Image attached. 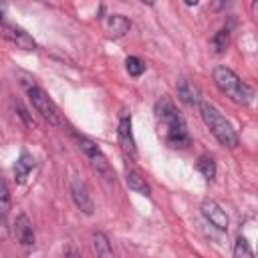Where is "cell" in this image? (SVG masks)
<instances>
[{
	"mask_svg": "<svg viewBox=\"0 0 258 258\" xmlns=\"http://www.w3.org/2000/svg\"><path fill=\"white\" fill-rule=\"evenodd\" d=\"M155 119H157V127H159V135L161 139L173 147V149H185L191 143V137L187 133L185 121L181 117V113L177 111L175 103L169 97H161L155 103Z\"/></svg>",
	"mask_w": 258,
	"mask_h": 258,
	"instance_id": "cell-1",
	"label": "cell"
},
{
	"mask_svg": "<svg viewBox=\"0 0 258 258\" xmlns=\"http://www.w3.org/2000/svg\"><path fill=\"white\" fill-rule=\"evenodd\" d=\"M214 83L216 87L226 95L230 97L234 103H240V105H250L252 99H254V89L250 85H246L232 69L228 67H216L214 69Z\"/></svg>",
	"mask_w": 258,
	"mask_h": 258,
	"instance_id": "cell-2",
	"label": "cell"
},
{
	"mask_svg": "<svg viewBox=\"0 0 258 258\" xmlns=\"http://www.w3.org/2000/svg\"><path fill=\"white\" fill-rule=\"evenodd\" d=\"M198 107H200V115H202L206 127L210 129V133H212L222 145H226V147H236V145H238V135H236L232 123H230L212 103H208V101H204V99L200 101Z\"/></svg>",
	"mask_w": 258,
	"mask_h": 258,
	"instance_id": "cell-3",
	"label": "cell"
},
{
	"mask_svg": "<svg viewBox=\"0 0 258 258\" xmlns=\"http://www.w3.org/2000/svg\"><path fill=\"white\" fill-rule=\"evenodd\" d=\"M26 95H28V101L32 103V107L36 109V113H40L42 119H46V121H48L50 125H54V127L62 125V117H60L56 105L52 103V99H50L40 87L28 85V87H26Z\"/></svg>",
	"mask_w": 258,
	"mask_h": 258,
	"instance_id": "cell-4",
	"label": "cell"
},
{
	"mask_svg": "<svg viewBox=\"0 0 258 258\" xmlns=\"http://www.w3.org/2000/svg\"><path fill=\"white\" fill-rule=\"evenodd\" d=\"M75 141H77L79 149L85 153V157L89 159V163L93 165V169H95L97 173L105 175L107 179H113V177H115L113 171H111V165H109V161H107V157H105V153L101 151V147H99L95 141H91V139L85 137V135H77V133H75Z\"/></svg>",
	"mask_w": 258,
	"mask_h": 258,
	"instance_id": "cell-5",
	"label": "cell"
},
{
	"mask_svg": "<svg viewBox=\"0 0 258 258\" xmlns=\"http://www.w3.org/2000/svg\"><path fill=\"white\" fill-rule=\"evenodd\" d=\"M117 137H119V143H121L123 151L129 153L131 157H135L137 155V147H135V137H133V129H131V113H129L127 107H123L121 113H119Z\"/></svg>",
	"mask_w": 258,
	"mask_h": 258,
	"instance_id": "cell-6",
	"label": "cell"
},
{
	"mask_svg": "<svg viewBox=\"0 0 258 258\" xmlns=\"http://www.w3.org/2000/svg\"><path fill=\"white\" fill-rule=\"evenodd\" d=\"M71 196H73L75 206H77L83 214L91 216V214L95 212V202H93V198H91V194H89V187H87V183H85L81 177H77V175L71 179Z\"/></svg>",
	"mask_w": 258,
	"mask_h": 258,
	"instance_id": "cell-7",
	"label": "cell"
},
{
	"mask_svg": "<svg viewBox=\"0 0 258 258\" xmlns=\"http://www.w3.org/2000/svg\"><path fill=\"white\" fill-rule=\"evenodd\" d=\"M200 210H202V216H204L216 230H222V232L228 230V224H230L228 214L224 212V208H222L218 202H214V200H204Z\"/></svg>",
	"mask_w": 258,
	"mask_h": 258,
	"instance_id": "cell-8",
	"label": "cell"
},
{
	"mask_svg": "<svg viewBox=\"0 0 258 258\" xmlns=\"http://www.w3.org/2000/svg\"><path fill=\"white\" fill-rule=\"evenodd\" d=\"M0 34L4 38H8L10 42H14L18 48H24V50H32L36 48V42L32 40V36L28 32H24L22 28L18 26H12V24H0Z\"/></svg>",
	"mask_w": 258,
	"mask_h": 258,
	"instance_id": "cell-9",
	"label": "cell"
},
{
	"mask_svg": "<svg viewBox=\"0 0 258 258\" xmlns=\"http://www.w3.org/2000/svg\"><path fill=\"white\" fill-rule=\"evenodd\" d=\"M12 232L18 244L22 246H32L34 244V230H32V222L28 220L26 214H18L14 224H12Z\"/></svg>",
	"mask_w": 258,
	"mask_h": 258,
	"instance_id": "cell-10",
	"label": "cell"
},
{
	"mask_svg": "<svg viewBox=\"0 0 258 258\" xmlns=\"http://www.w3.org/2000/svg\"><path fill=\"white\" fill-rule=\"evenodd\" d=\"M129 28H131V22H129L123 14H109V16L105 18V30H107L109 36H113V38L125 36V34L129 32Z\"/></svg>",
	"mask_w": 258,
	"mask_h": 258,
	"instance_id": "cell-11",
	"label": "cell"
},
{
	"mask_svg": "<svg viewBox=\"0 0 258 258\" xmlns=\"http://www.w3.org/2000/svg\"><path fill=\"white\" fill-rule=\"evenodd\" d=\"M177 97H179L185 105H189V107L200 105V101H202L200 89H198L194 83H189L187 79H179V81H177Z\"/></svg>",
	"mask_w": 258,
	"mask_h": 258,
	"instance_id": "cell-12",
	"label": "cell"
},
{
	"mask_svg": "<svg viewBox=\"0 0 258 258\" xmlns=\"http://www.w3.org/2000/svg\"><path fill=\"white\" fill-rule=\"evenodd\" d=\"M34 165H36L34 157L28 151H22L20 157L16 159V163H14V179H16V183H24L28 179L30 171L34 169Z\"/></svg>",
	"mask_w": 258,
	"mask_h": 258,
	"instance_id": "cell-13",
	"label": "cell"
},
{
	"mask_svg": "<svg viewBox=\"0 0 258 258\" xmlns=\"http://www.w3.org/2000/svg\"><path fill=\"white\" fill-rule=\"evenodd\" d=\"M10 212V189L6 179L0 175V238L6 236V216Z\"/></svg>",
	"mask_w": 258,
	"mask_h": 258,
	"instance_id": "cell-14",
	"label": "cell"
},
{
	"mask_svg": "<svg viewBox=\"0 0 258 258\" xmlns=\"http://www.w3.org/2000/svg\"><path fill=\"white\" fill-rule=\"evenodd\" d=\"M125 183H127V187H129L131 191L141 194V196H145V198H151V187H149V183H147L145 177H141L135 169H127V171H125Z\"/></svg>",
	"mask_w": 258,
	"mask_h": 258,
	"instance_id": "cell-15",
	"label": "cell"
},
{
	"mask_svg": "<svg viewBox=\"0 0 258 258\" xmlns=\"http://www.w3.org/2000/svg\"><path fill=\"white\" fill-rule=\"evenodd\" d=\"M93 248H95L97 258H111V254H113L111 242L103 232H95L93 234Z\"/></svg>",
	"mask_w": 258,
	"mask_h": 258,
	"instance_id": "cell-16",
	"label": "cell"
},
{
	"mask_svg": "<svg viewBox=\"0 0 258 258\" xmlns=\"http://www.w3.org/2000/svg\"><path fill=\"white\" fill-rule=\"evenodd\" d=\"M228 42H230V28L224 26V28H220V30L212 36L210 46H212V50H214L216 54H222V52L228 48Z\"/></svg>",
	"mask_w": 258,
	"mask_h": 258,
	"instance_id": "cell-17",
	"label": "cell"
},
{
	"mask_svg": "<svg viewBox=\"0 0 258 258\" xmlns=\"http://www.w3.org/2000/svg\"><path fill=\"white\" fill-rule=\"evenodd\" d=\"M196 167H198V171H200L208 181H212V179L216 177V161H214V157H210V155H202V157L198 159Z\"/></svg>",
	"mask_w": 258,
	"mask_h": 258,
	"instance_id": "cell-18",
	"label": "cell"
},
{
	"mask_svg": "<svg viewBox=\"0 0 258 258\" xmlns=\"http://www.w3.org/2000/svg\"><path fill=\"white\" fill-rule=\"evenodd\" d=\"M234 258H254V252L248 244V240L244 236H238L236 242H234V252H232Z\"/></svg>",
	"mask_w": 258,
	"mask_h": 258,
	"instance_id": "cell-19",
	"label": "cell"
},
{
	"mask_svg": "<svg viewBox=\"0 0 258 258\" xmlns=\"http://www.w3.org/2000/svg\"><path fill=\"white\" fill-rule=\"evenodd\" d=\"M125 69L131 77H141L145 73V62L139 58V56H127L125 60Z\"/></svg>",
	"mask_w": 258,
	"mask_h": 258,
	"instance_id": "cell-20",
	"label": "cell"
},
{
	"mask_svg": "<svg viewBox=\"0 0 258 258\" xmlns=\"http://www.w3.org/2000/svg\"><path fill=\"white\" fill-rule=\"evenodd\" d=\"M16 107H18V115H20V117L24 119L26 127H34L36 123H34V119H30V117H28V111H26V109H24V107H22L20 103H16Z\"/></svg>",
	"mask_w": 258,
	"mask_h": 258,
	"instance_id": "cell-21",
	"label": "cell"
},
{
	"mask_svg": "<svg viewBox=\"0 0 258 258\" xmlns=\"http://www.w3.org/2000/svg\"><path fill=\"white\" fill-rule=\"evenodd\" d=\"M64 258H81V254H79L75 248H69L67 254H64Z\"/></svg>",
	"mask_w": 258,
	"mask_h": 258,
	"instance_id": "cell-22",
	"label": "cell"
},
{
	"mask_svg": "<svg viewBox=\"0 0 258 258\" xmlns=\"http://www.w3.org/2000/svg\"><path fill=\"white\" fill-rule=\"evenodd\" d=\"M0 22H2V10H0Z\"/></svg>",
	"mask_w": 258,
	"mask_h": 258,
	"instance_id": "cell-23",
	"label": "cell"
}]
</instances>
